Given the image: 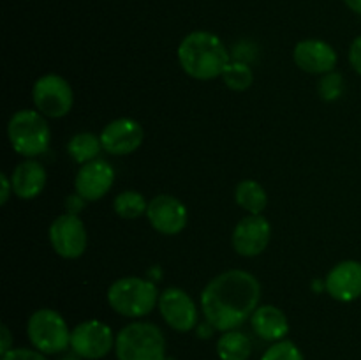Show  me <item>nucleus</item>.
Segmentation results:
<instances>
[{"mask_svg":"<svg viewBox=\"0 0 361 360\" xmlns=\"http://www.w3.org/2000/svg\"><path fill=\"white\" fill-rule=\"evenodd\" d=\"M99 138H101L102 150H106L108 154L129 155L141 147L145 131L140 122L122 116V119L111 120L109 124H106Z\"/></svg>","mask_w":361,"mask_h":360,"instance_id":"nucleus-13","label":"nucleus"},{"mask_svg":"<svg viewBox=\"0 0 361 360\" xmlns=\"http://www.w3.org/2000/svg\"><path fill=\"white\" fill-rule=\"evenodd\" d=\"M235 200L249 214H263L268 205V194L259 182L245 179L236 186Z\"/></svg>","mask_w":361,"mask_h":360,"instance_id":"nucleus-20","label":"nucleus"},{"mask_svg":"<svg viewBox=\"0 0 361 360\" xmlns=\"http://www.w3.org/2000/svg\"><path fill=\"white\" fill-rule=\"evenodd\" d=\"M250 325L257 337L268 342H279L288 335L289 321L282 309L275 306H259L250 316Z\"/></svg>","mask_w":361,"mask_h":360,"instance_id":"nucleus-18","label":"nucleus"},{"mask_svg":"<svg viewBox=\"0 0 361 360\" xmlns=\"http://www.w3.org/2000/svg\"><path fill=\"white\" fill-rule=\"evenodd\" d=\"M2 360H48L44 353L37 352V349H28V348H13L2 355Z\"/></svg>","mask_w":361,"mask_h":360,"instance_id":"nucleus-26","label":"nucleus"},{"mask_svg":"<svg viewBox=\"0 0 361 360\" xmlns=\"http://www.w3.org/2000/svg\"><path fill=\"white\" fill-rule=\"evenodd\" d=\"M178 62L190 78L200 81L222 76L231 62L224 42L215 34L207 30L190 32L178 46Z\"/></svg>","mask_w":361,"mask_h":360,"instance_id":"nucleus-2","label":"nucleus"},{"mask_svg":"<svg viewBox=\"0 0 361 360\" xmlns=\"http://www.w3.org/2000/svg\"><path fill=\"white\" fill-rule=\"evenodd\" d=\"M221 78L226 83V87L235 92L247 90L254 83V73L250 66L245 62H240V60L229 62Z\"/></svg>","mask_w":361,"mask_h":360,"instance_id":"nucleus-23","label":"nucleus"},{"mask_svg":"<svg viewBox=\"0 0 361 360\" xmlns=\"http://www.w3.org/2000/svg\"><path fill=\"white\" fill-rule=\"evenodd\" d=\"M118 360H166V337L161 328L148 321H134L116 334Z\"/></svg>","mask_w":361,"mask_h":360,"instance_id":"nucleus-4","label":"nucleus"},{"mask_svg":"<svg viewBox=\"0 0 361 360\" xmlns=\"http://www.w3.org/2000/svg\"><path fill=\"white\" fill-rule=\"evenodd\" d=\"M159 311L161 316L173 330L190 332L197 325V306L192 296L182 288H166L159 295Z\"/></svg>","mask_w":361,"mask_h":360,"instance_id":"nucleus-10","label":"nucleus"},{"mask_svg":"<svg viewBox=\"0 0 361 360\" xmlns=\"http://www.w3.org/2000/svg\"><path fill=\"white\" fill-rule=\"evenodd\" d=\"M317 92H319L323 101H337L344 92V78L338 73L323 74V78L317 83Z\"/></svg>","mask_w":361,"mask_h":360,"instance_id":"nucleus-25","label":"nucleus"},{"mask_svg":"<svg viewBox=\"0 0 361 360\" xmlns=\"http://www.w3.org/2000/svg\"><path fill=\"white\" fill-rule=\"evenodd\" d=\"M71 332L62 314L49 307L37 309L27 321L28 341L44 355L66 352L71 346Z\"/></svg>","mask_w":361,"mask_h":360,"instance_id":"nucleus-6","label":"nucleus"},{"mask_svg":"<svg viewBox=\"0 0 361 360\" xmlns=\"http://www.w3.org/2000/svg\"><path fill=\"white\" fill-rule=\"evenodd\" d=\"M217 355L221 360H249L252 355V341L240 330L222 332L217 341Z\"/></svg>","mask_w":361,"mask_h":360,"instance_id":"nucleus-19","label":"nucleus"},{"mask_svg":"<svg viewBox=\"0 0 361 360\" xmlns=\"http://www.w3.org/2000/svg\"><path fill=\"white\" fill-rule=\"evenodd\" d=\"M344 4L351 11H355V13L361 14V0H344Z\"/></svg>","mask_w":361,"mask_h":360,"instance_id":"nucleus-31","label":"nucleus"},{"mask_svg":"<svg viewBox=\"0 0 361 360\" xmlns=\"http://www.w3.org/2000/svg\"><path fill=\"white\" fill-rule=\"evenodd\" d=\"M32 99L39 113L49 119H62L73 109L74 92L66 78L59 74H44L35 80Z\"/></svg>","mask_w":361,"mask_h":360,"instance_id":"nucleus-7","label":"nucleus"},{"mask_svg":"<svg viewBox=\"0 0 361 360\" xmlns=\"http://www.w3.org/2000/svg\"><path fill=\"white\" fill-rule=\"evenodd\" d=\"M7 138L14 152L27 159L44 154L51 141V131L37 109H20L7 124Z\"/></svg>","mask_w":361,"mask_h":360,"instance_id":"nucleus-5","label":"nucleus"},{"mask_svg":"<svg viewBox=\"0 0 361 360\" xmlns=\"http://www.w3.org/2000/svg\"><path fill=\"white\" fill-rule=\"evenodd\" d=\"M271 239V226L263 214H249L233 229V249L245 258L259 256Z\"/></svg>","mask_w":361,"mask_h":360,"instance_id":"nucleus-11","label":"nucleus"},{"mask_svg":"<svg viewBox=\"0 0 361 360\" xmlns=\"http://www.w3.org/2000/svg\"><path fill=\"white\" fill-rule=\"evenodd\" d=\"M102 150L101 138L94 133H78L71 138L67 145V152L78 164H87V162L99 159V152Z\"/></svg>","mask_w":361,"mask_h":360,"instance_id":"nucleus-21","label":"nucleus"},{"mask_svg":"<svg viewBox=\"0 0 361 360\" xmlns=\"http://www.w3.org/2000/svg\"><path fill=\"white\" fill-rule=\"evenodd\" d=\"M116 335L104 321L87 320L78 323L71 332V349L85 360H99L115 348Z\"/></svg>","mask_w":361,"mask_h":360,"instance_id":"nucleus-8","label":"nucleus"},{"mask_svg":"<svg viewBox=\"0 0 361 360\" xmlns=\"http://www.w3.org/2000/svg\"><path fill=\"white\" fill-rule=\"evenodd\" d=\"M115 182V169L104 159L81 164L74 179V189L85 201H97L109 193Z\"/></svg>","mask_w":361,"mask_h":360,"instance_id":"nucleus-14","label":"nucleus"},{"mask_svg":"<svg viewBox=\"0 0 361 360\" xmlns=\"http://www.w3.org/2000/svg\"><path fill=\"white\" fill-rule=\"evenodd\" d=\"M147 200L137 191H123L113 201V210H115V214L118 217L127 219V221H133V219H137L143 214H147Z\"/></svg>","mask_w":361,"mask_h":360,"instance_id":"nucleus-22","label":"nucleus"},{"mask_svg":"<svg viewBox=\"0 0 361 360\" xmlns=\"http://www.w3.org/2000/svg\"><path fill=\"white\" fill-rule=\"evenodd\" d=\"M293 60L309 74H328L337 66V52L321 39H303L295 46Z\"/></svg>","mask_w":361,"mask_h":360,"instance_id":"nucleus-15","label":"nucleus"},{"mask_svg":"<svg viewBox=\"0 0 361 360\" xmlns=\"http://www.w3.org/2000/svg\"><path fill=\"white\" fill-rule=\"evenodd\" d=\"M349 64L356 73L361 74V35L353 41L351 48H349Z\"/></svg>","mask_w":361,"mask_h":360,"instance_id":"nucleus-27","label":"nucleus"},{"mask_svg":"<svg viewBox=\"0 0 361 360\" xmlns=\"http://www.w3.org/2000/svg\"><path fill=\"white\" fill-rule=\"evenodd\" d=\"M159 289L148 279L127 275L108 288V304L115 313L126 318H143L159 304Z\"/></svg>","mask_w":361,"mask_h":360,"instance_id":"nucleus-3","label":"nucleus"},{"mask_svg":"<svg viewBox=\"0 0 361 360\" xmlns=\"http://www.w3.org/2000/svg\"><path fill=\"white\" fill-rule=\"evenodd\" d=\"M83 203H85V200L80 196V194H74V196H69L66 200L67 214H76L78 215V212H80L81 208H83Z\"/></svg>","mask_w":361,"mask_h":360,"instance_id":"nucleus-29","label":"nucleus"},{"mask_svg":"<svg viewBox=\"0 0 361 360\" xmlns=\"http://www.w3.org/2000/svg\"><path fill=\"white\" fill-rule=\"evenodd\" d=\"M328 295L338 302H355L361 296V263L345 260L335 265L324 279Z\"/></svg>","mask_w":361,"mask_h":360,"instance_id":"nucleus-16","label":"nucleus"},{"mask_svg":"<svg viewBox=\"0 0 361 360\" xmlns=\"http://www.w3.org/2000/svg\"><path fill=\"white\" fill-rule=\"evenodd\" d=\"M53 251L66 260H76L87 251L88 235L85 222L76 214H62L49 226Z\"/></svg>","mask_w":361,"mask_h":360,"instance_id":"nucleus-9","label":"nucleus"},{"mask_svg":"<svg viewBox=\"0 0 361 360\" xmlns=\"http://www.w3.org/2000/svg\"><path fill=\"white\" fill-rule=\"evenodd\" d=\"M60 360H80V359H78V355H67V356H62Z\"/></svg>","mask_w":361,"mask_h":360,"instance_id":"nucleus-32","label":"nucleus"},{"mask_svg":"<svg viewBox=\"0 0 361 360\" xmlns=\"http://www.w3.org/2000/svg\"><path fill=\"white\" fill-rule=\"evenodd\" d=\"M147 217L152 228L162 235H178L187 226V207L171 194H159L148 201Z\"/></svg>","mask_w":361,"mask_h":360,"instance_id":"nucleus-12","label":"nucleus"},{"mask_svg":"<svg viewBox=\"0 0 361 360\" xmlns=\"http://www.w3.org/2000/svg\"><path fill=\"white\" fill-rule=\"evenodd\" d=\"M261 284L247 270H226L201 292V311L207 323L219 332L236 330L259 307Z\"/></svg>","mask_w":361,"mask_h":360,"instance_id":"nucleus-1","label":"nucleus"},{"mask_svg":"<svg viewBox=\"0 0 361 360\" xmlns=\"http://www.w3.org/2000/svg\"><path fill=\"white\" fill-rule=\"evenodd\" d=\"M0 332H2V344H0V353L2 355H6L7 352H11L13 349V337H11V330L7 328V325H2V328H0Z\"/></svg>","mask_w":361,"mask_h":360,"instance_id":"nucleus-30","label":"nucleus"},{"mask_svg":"<svg viewBox=\"0 0 361 360\" xmlns=\"http://www.w3.org/2000/svg\"><path fill=\"white\" fill-rule=\"evenodd\" d=\"M46 169L35 159H25L11 173L13 191L21 200H34L46 187Z\"/></svg>","mask_w":361,"mask_h":360,"instance_id":"nucleus-17","label":"nucleus"},{"mask_svg":"<svg viewBox=\"0 0 361 360\" xmlns=\"http://www.w3.org/2000/svg\"><path fill=\"white\" fill-rule=\"evenodd\" d=\"M261 360H305L302 349L293 341L282 339V341L274 342L267 352L263 353Z\"/></svg>","mask_w":361,"mask_h":360,"instance_id":"nucleus-24","label":"nucleus"},{"mask_svg":"<svg viewBox=\"0 0 361 360\" xmlns=\"http://www.w3.org/2000/svg\"><path fill=\"white\" fill-rule=\"evenodd\" d=\"M0 186H2V193H0V203L6 205L11 194H14L13 184H11V176H7L6 173H2V175H0Z\"/></svg>","mask_w":361,"mask_h":360,"instance_id":"nucleus-28","label":"nucleus"}]
</instances>
